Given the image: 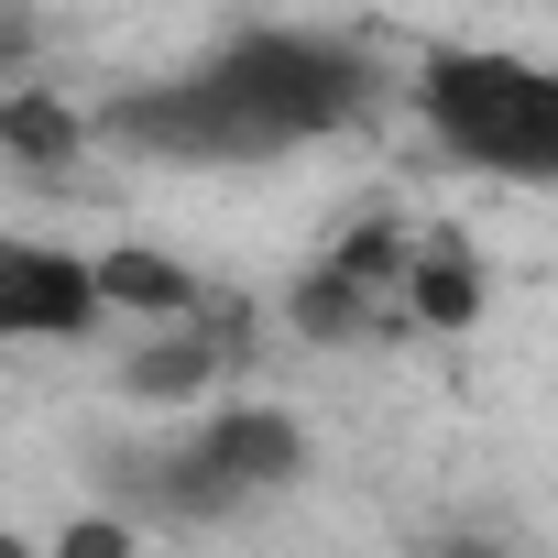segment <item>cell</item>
<instances>
[{"label":"cell","instance_id":"6","mask_svg":"<svg viewBox=\"0 0 558 558\" xmlns=\"http://www.w3.org/2000/svg\"><path fill=\"white\" fill-rule=\"evenodd\" d=\"M99 307H110V318H143V329H186V318H208L197 274H186L175 252H143V241L99 252Z\"/></svg>","mask_w":558,"mask_h":558},{"label":"cell","instance_id":"5","mask_svg":"<svg viewBox=\"0 0 558 558\" xmlns=\"http://www.w3.org/2000/svg\"><path fill=\"white\" fill-rule=\"evenodd\" d=\"M241 340H252L241 307H208V318H186V329H143V351L121 362V395H132V405H186V395H208V384L241 362Z\"/></svg>","mask_w":558,"mask_h":558},{"label":"cell","instance_id":"12","mask_svg":"<svg viewBox=\"0 0 558 558\" xmlns=\"http://www.w3.org/2000/svg\"><path fill=\"white\" fill-rule=\"evenodd\" d=\"M0 558H34V547H23V536H0Z\"/></svg>","mask_w":558,"mask_h":558},{"label":"cell","instance_id":"3","mask_svg":"<svg viewBox=\"0 0 558 558\" xmlns=\"http://www.w3.org/2000/svg\"><path fill=\"white\" fill-rule=\"evenodd\" d=\"M307 471V427L286 405H219L208 427H186L165 460L132 471V493L165 514V525H208V514H241L252 493H286Z\"/></svg>","mask_w":558,"mask_h":558},{"label":"cell","instance_id":"1","mask_svg":"<svg viewBox=\"0 0 558 558\" xmlns=\"http://www.w3.org/2000/svg\"><path fill=\"white\" fill-rule=\"evenodd\" d=\"M362 110H373V45L307 34V23H241L186 77L121 88L99 110V143H132L165 165H263V154L351 132Z\"/></svg>","mask_w":558,"mask_h":558},{"label":"cell","instance_id":"10","mask_svg":"<svg viewBox=\"0 0 558 558\" xmlns=\"http://www.w3.org/2000/svg\"><path fill=\"white\" fill-rule=\"evenodd\" d=\"M56 558H132V525H121V514H77V525L56 536Z\"/></svg>","mask_w":558,"mask_h":558},{"label":"cell","instance_id":"8","mask_svg":"<svg viewBox=\"0 0 558 558\" xmlns=\"http://www.w3.org/2000/svg\"><path fill=\"white\" fill-rule=\"evenodd\" d=\"M405 318H427V329H471V318H482V252H471L460 230H416Z\"/></svg>","mask_w":558,"mask_h":558},{"label":"cell","instance_id":"7","mask_svg":"<svg viewBox=\"0 0 558 558\" xmlns=\"http://www.w3.org/2000/svg\"><path fill=\"white\" fill-rule=\"evenodd\" d=\"M88 110H66L56 88H0V154H12L23 175H66L77 154H88Z\"/></svg>","mask_w":558,"mask_h":558},{"label":"cell","instance_id":"2","mask_svg":"<svg viewBox=\"0 0 558 558\" xmlns=\"http://www.w3.org/2000/svg\"><path fill=\"white\" fill-rule=\"evenodd\" d=\"M416 110L460 165L558 186V66H525L493 45H438L416 66Z\"/></svg>","mask_w":558,"mask_h":558},{"label":"cell","instance_id":"9","mask_svg":"<svg viewBox=\"0 0 558 558\" xmlns=\"http://www.w3.org/2000/svg\"><path fill=\"white\" fill-rule=\"evenodd\" d=\"M286 318L318 340V351H340V340H362V329H384V296L373 286H351V274L318 252L307 274H296V286H286Z\"/></svg>","mask_w":558,"mask_h":558},{"label":"cell","instance_id":"11","mask_svg":"<svg viewBox=\"0 0 558 558\" xmlns=\"http://www.w3.org/2000/svg\"><path fill=\"white\" fill-rule=\"evenodd\" d=\"M427 558H514V547H504V536H482V525H449Z\"/></svg>","mask_w":558,"mask_h":558},{"label":"cell","instance_id":"4","mask_svg":"<svg viewBox=\"0 0 558 558\" xmlns=\"http://www.w3.org/2000/svg\"><path fill=\"white\" fill-rule=\"evenodd\" d=\"M99 307V252H56V241H12L0 252V340H88Z\"/></svg>","mask_w":558,"mask_h":558}]
</instances>
